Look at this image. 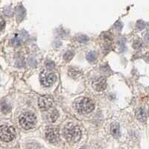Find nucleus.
I'll use <instances>...</instances> for the list:
<instances>
[{
  "label": "nucleus",
  "mask_w": 149,
  "mask_h": 149,
  "mask_svg": "<svg viewBox=\"0 0 149 149\" xmlns=\"http://www.w3.org/2000/svg\"><path fill=\"white\" fill-rule=\"evenodd\" d=\"M65 139L70 143H76L81 138V130L78 125L72 123L65 125L63 130Z\"/></svg>",
  "instance_id": "nucleus-1"
},
{
  "label": "nucleus",
  "mask_w": 149,
  "mask_h": 149,
  "mask_svg": "<svg viewBox=\"0 0 149 149\" xmlns=\"http://www.w3.org/2000/svg\"><path fill=\"white\" fill-rule=\"evenodd\" d=\"M37 123V118L35 115L31 112L24 113L19 117V124L26 130H30L34 127Z\"/></svg>",
  "instance_id": "nucleus-2"
},
{
  "label": "nucleus",
  "mask_w": 149,
  "mask_h": 149,
  "mask_svg": "<svg viewBox=\"0 0 149 149\" xmlns=\"http://www.w3.org/2000/svg\"><path fill=\"white\" fill-rule=\"evenodd\" d=\"M75 107L79 113L88 114L94 110L95 104L90 98H83L77 102Z\"/></svg>",
  "instance_id": "nucleus-3"
},
{
  "label": "nucleus",
  "mask_w": 149,
  "mask_h": 149,
  "mask_svg": "<svg viewBox=\"0 0 149 149\" xmlns=\"http://www.w3.org/2000/svg\"><path fill=\"white\" fill-rule=\"evenodd\" d=\"M16 136L15 129L13 126L9 125H3L1 126V132L0 136L1 139L5 142H8L14 139Z\"/></svg>",
  "instance_id": "nucleus-4"
},
{
  "label": "nucleus",
  "mask_w": 149,
  "mask_h": 149,
  "mask_svg": "<svg viewBox=\"0 0 149 149\" xmlns=\"http://www.w3.org/2000/svg\"><path fill=\"white\" fill-rule=\"evenodd\" d=\"M40 81L42 86H51L56 81V75L53 72L47 70H43L40 74Z\"/></svg>",
  "instance_id": "nucleus-5"
},
{
  "label": "nucleus",
  "mask_w": 149,
  "mask_h": 149,
  "mask_svg": "<svg viewBox=\"0 0 149 149\" xmlns=\"http://www.w3.org/2000/svg\"><path fill=\"white\" fill-rule=\"evenodd\" d=\"M45 136L50 143H58L60 140L59 130L56 127H49L46 129Z\"/></svg>",
  "instance_id": "nucleus-6"
},
{
  "label": "nucleus",
  "mask_w": 149,
  "mask_h": 149,
  "mask_svg": "<svg viewBox=\"0 0 149 149\" xmlns=\"http://www.w3.org/2000/svg\"><path fill=\"white\" fill-rule=\"evenodd\" d=\"M53 104V98L50 95H42L38 100V106L41 110H48L52 107Z\"/></svg>",
  "instance_id": "nucleus-7"
},
{
  "label": "nucleus",
  "mask_w": 149,
  "mask_h": 149,
  "mask_svg": "<svg viewBox=\"0 0 149 149\" xmlns=\"http://www.w3.org/2000/svg\"><path fill=\"white\" fill-rule=\"evenodd\" d=\"M93 86L96 91H104L107 87V81L104 78H98L93 81Z\"/></svg>",
  "instance_id": "nucleus-8"
},
{
  "label": "nucleus",
  "mask_w": 149,
  "mask_h": 149,
  "mask_svg": "<svg viewBox=\"0 0 149 149\" xmlns=\"http://www.w3.org/2000/svg\"><path fill=\"white\" fill-rule=\"evenodd\" d=\"M110 133L112 136L115 138H119L120 136V125L119 123L114 122L110 125Z\"/></svg>",
  "instance_id": "nucleus-9"
},
{
  "label": "nucleus",
  "mask_w": 149,
  "mask_h": 149,
  "mask_svg": "<svg viewBox=\"0 0 149 149\" xmlns=\"http://www.w3.org/2000/svg\"><path fill=\"white\" fill-rule=\"evenodd\" d=\"M136 117L139 121L142 122H145L147 120V114L143 107H139L136 112Z\"/></svg>",
  "instance_id": "nucleus-10"
},
{
  "label": "nucleus",
  "mask_w": 149,
  "mask_h": 149,
  "mask_svg": "<svg viewBox=\"0 0 149 149\" xmlns=\"http://www.w3.org/2000/svg\"><path fill=\"white\" fill-rule=\"evenodd\" d=\"M16 15H17V20H22L26 17V10H25V8L21 5L17 6V8H16Z\"/></svg>",
  "instance_id": "nucleus-11"
},
{
  "label": "nucleus",
  "mask_w": 149,
  "mask_h": 149,
  "mask_svg": "<svg viewBox=\"0 0 149 149\" xmlns=\"http://www.w3.org/2000/svg\"><path fill=\"white\" fill-rule=\"evenodd\" d=\"M22 43V38L19 34H15L10 40V44L14 46H19Z\"/></svg>",
  "instance_id": "nucleus-12"
},
{
  "label": "nucleus",
  "mask_w": 149,
  "mask_h": 149,
  "mask_svg": "<svg viewBox=\"0 0 149 149\" xmlns=\"http://www.w3.org/2000/svg\"><path fill=\"white\" fill-rule=\"evenodd\" d=\"M86 58L89 62H94L97 58L96 52L94 51L89 52H87V54H86Z\"/></svg>",
  "instance_id": "nucleus-13"
},
{
  "label": "nucleus",
  "mask_w": 149,
  "mask_h": 149,
  "mask_svg": "<svg viewBox=\"0 0 149 149\" xmlns=\"http://www.w3.org/2000/svg\"><path fill=\"white\" fill-rule=\"evenodd\" d=\"M58 116H59V114H58V110H52V111L50 112V113L49 114V121H50V122H54L58 118Z\"/></svg>",
  "instance_id": "nucleus-14"
},
{
  "label": "nucleus",
  "mask_w": 149,
  "mask_h": 149,
  "mask_svg": "<svg viewBox=\"0 0 149 149\" xmlns=\"http://www.w3.org/2000/svg\"><path fill=\"white\" fill-rule=\"evenodd\" d=\"M80 74H81V72L78 69H76V68H70V70H69V74L72 78H77V77L79 76Z\"/></svg>",
  "instance_id": "nucleus-15"
},
{
  "label": "nucleus",
  "mask_w": 149,
  "mask_h": 149,
  "mask_svg": "<svg viewBox=\"0 0 149 149\" xmlns=\"http://www.w3.org/2000/svg\"><path fill=\"white\" fill-rule=\"evenodd\" d=\"M73 56H74V53L71 51H67L65 52L64 55H63V59L66 61H70V60L72 59Z\"/></svg>",
  "instance_id": "nucleus-16"
},
{
  "label": "nucleus",
  "mask_w": 149,
  "mask_h": 149,
  "mask_svg": "<svg viewBox=\"0 0 149 149\" xmlns=\"http://www.w3.org/2000/svg\"><path fill=\"white\" fill-rule=\"evenodd\" d=\"M142 41L141 40H135L133 44V47L135 49H140L142 47Z\"/></svg>",
  "instance_id": "nucleus-17"
},
{
  "label": "nucleus",
  "mask_w": 149,
  "mask_h": 149,
  "mask_svg": "<svg viewBox=\"0 0 149 149\" xmlns=\"http://www.w3.org/2000/svg\"><path fill=\"white\" fill-rule=\"evenodd\" d=\"M1 110H2V113H8V112H10V108L8 105H7L6 104H2V107H1Z\"/></svg>",
  "instance_id": "nucleus-18"
},
{
  "label": "nucleus",
  "mask_w": 149,
  "mask_h": 149,
  "mask_svg": "<svg viewBox=\"0 0 149 149\" xmlns=\"http://www.w3.org/2000/svg\"><path fill=\"white\" fill-rule=\"evenodd\" d=\"M78 40L80 42L85 43V42H86L89 40V37L86 35H79L78 37Z\"/></svg>",
  "instance_id": "nucleus-19"
},
{
  "label": "nucleus",
  "mask_w": 149,
  "mask_h": 149,
  "mask_svg": "<svg viewBox=\"0 0 149 149\" xmlns=\"http://www.w3.org/2000/svg\"><path fill=\"white\" fill-rule=\"evenodd\" d=\"M145 27V22L142 20H139L137 22H136V29L138 30L141 31L144 29Z\"/></svg>",
  "instance_id": "nucleus-20"
},
{
  "label": "nucleus",
  "mask_w": 149,
  "mask_h": 149,
  "mask_svg": "<svg viewBox=\"0 0 149 149\" xmlns=\"http://www.w3.org/2000/svg\"><path fill=\"white\" fill-rule=\"evenodd\" d=\"M45 64H46V67H47L48 69H53V68L54 67V63L53 61H50V60H47V61H46Z\"/></svg>",
  "instance_id": "nucleus-21"
},
{
  "label": "nucleus",
  "mask_w": 149,
  "mask_h": 149,
  "mask_svg": "<svg viewBox=\"0 0 149 149\" xmlns=\"http://www.w3.org/2000/svg\"><path fill=\"white\" fill-rule=\"evenodd\" d=\"M1 22H2V30H3V29H4V26H5V21H4V19L2 18H1Z\"/></svg>",
  "instance_id": "nucleus-22"
},
{
  "label": "nucleus",
  "mask_w": 149,
  "mask_h": 149,
  "mask_svg": "<svg viewBox=\"0 0 149 149\" xmlns=\"http://www.w3.org/2000/svg\"><path fill=\"white\" fill-rule=\"evenodd\" d=\"M145 39H146V40L147 41V42H149V33H148V34H146V37H145Z\"/></svg>",
  "instance_id": "nucleus-23"
},
{
  "label": "nucleus",
  "mask_w": 149,
  "mask_h": 149,
  "mask_svg": "<svg viewBox=\"0 0 149 149\" xmlns=\"http://www.w3.org/2000/svg\"><path fill=\"white\" fill-rule=\"evenodd\" d=\"M80 149H89V148L86 147V146H83V147H81Z\"/></svg>",
  "instance_id": "nucleus-24"
},
{
  "label": "nucleus",
  "mask_w": 149,
  "mask_h": 149,
  "mask_svg": "<svg viewBox=\"0 0 149 149\" xmlns=\"http://www.w3.org/2000/svg\"><path fill=\"white\" fill-rule=\"evenodd\" d=\"M148 115H149V110H148Z\"/></svg>",
  "instance_id": "nucleus-25"
}]
</instances>
